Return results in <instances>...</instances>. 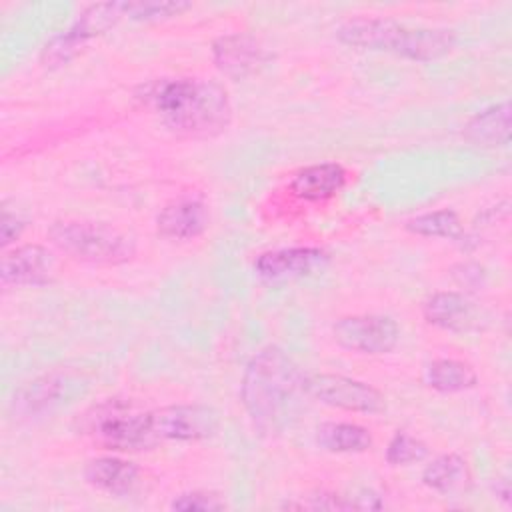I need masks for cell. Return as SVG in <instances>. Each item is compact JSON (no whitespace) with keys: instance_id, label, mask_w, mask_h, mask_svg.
I'll list each match as a JSON object with an SVG mask.
<instances>
[{"instance_id":"1","label":"cell","mask_w":512,"mask_h":512,"mask_svg":"<svg viewBox=\"0 0 512 512\" xmlns=\"http://www.w3.org/2000/svg\"><path fill=\"white\" fill-rule=\"evenodd\" d=\"M174 134L186 138H212L232 122L228 90L206 78H160L136 94Z\"/></svg>"},{"instance_id":"2","label":"cell","mask_w":512,"mask_h":512,"mask_svg":"<svg viewBox=\"0 0 512 512\" xmlns=\"http://www.w3.org/2000/svg\"><path fill=\"white\" fill-rule=\"evenodd\" d=\"M336 38L358 50L386 52L406 60L428 62L454 48V32L446 28L410 26L394 18L356 16L336 28Z\"/></svg>"},{"instance_id":"3","label":"cell","mask_w":512,"mask_h":512,"mask_svg":"<svg viewBox=\"0 0 512 512\" xmlns=\"http://www.w3.org/2000/svg\"><path fill=\"white\" fill-rule=\"evenodd\" d=\"M298 388L302 372L296 362L282 348L266 346L252 356L242 374L240 400L252 422L270 432L288 412Z\"/></svg>"},{"instance_id":"4","label":"cell","mask_w":512,"mask_h":512,"mask_svg":"<svg viewBox=\"0 0 512 512\" xmlns=\"http://www.w3.org/2000/svg\"><path fill=\"white\" fill-rule=\"evenodd\" d=\"M50 242L64 254L90 264H124L134 258L136 242L106 222L56 220L48 228Z\"/></svg>"},{"instance_id":"5","label":"cell","mask_w":512,"mask_h":512,"mask_svg":"<svg viewBox=\"0 0 512 512\" xmlns=\"http://www.w3.org/2000/svg\"><path fill=\"white\" fill-rule=\"evenodd\" d=\"M126 18V2H100L88 6L78 20L50 38L42 50V64L48 68L68 64L96 36L106 34Z\"/></svg>"},{"instance_id":"6","label":"cell","mask_w":512,"mask_h":512,"mask_svg":"<svg viewBox=\"0 0 512 512\" xmlns=\"http://www.w3.org/2000/svg\"><path fill=\"white\" fill-rule=\"evenodd\" d=\"M220 428V414L206 404H176L146 412L150 446L158 442H196L212 438Z\"/></svg>"},{"instance_id":"7","label":"cell","mask_w":512,"mask_h":512,"mask_svg":"<svg viewBox=\"0 0 512 512\" xmlns=\"http://www.w3.org/2000/svg\"><path fill=\"white\" fill-rule=\"evenodd\" d=\"M302 390L332 408L360 414H380L386 410V398L374 386L340 374H302Z\"/></svg>"},{"instance_id":"8","label":"cell","mask_w":512,"mask_h":512,"mask_svg":"<svg viewBox=\"0 0 512 512\" xmlns=\"http://www.w3.org/2000/svg\"><path fill=\"white\" fill-rule=\"evenodd\" d=\"M338 346L358 354H388L400 342V326L390 316L354 314L332 324Z\"/></svg>"},{"instance_id":"9","label":"cell","mask_w":512,"mask_h":512,"mask_svg":"<svg viewBox=\"0 0 512 512\" xmlns=\"http://www.w3.org/2000/svg\"><path fill=\"white\" fill-rule=\"evenodd\" d=\"M422 314L428 324L454 334L478 332L488 324V312L478 302L460 292L432 294L424 302Z\"/></svg>"},{"instance_id":"10","label":"cell","mask_w":512,"mask_h":512,"mask_svg":"<svg viewBox=\"0 0 512 512\" xmlns=\"http://www.w3.org/2000/svg\"><path fill=\"white\" fill-rule=\"evenodd\" d=\"M212 58L222 74L242 80L260 72L270 60V52L256 36L236 32L212 42Z\"/></svg>"},{"instance_id":"11","label":"cell","mask_w":512,"mask_h":512,"mask_svg":"<svg viewBox=\"0 0 512 512\" xmlns=\"http://www.w3.org/2000/svg\"><path fill=\"white\" fill-rule=\"evenodd\" d=\"M54 258L40 244H22L6 250L0 262L2 286H44L52 280Z\"/></svg>"},{"instance_id":"12","label":"cell","mask_w":512,"mask_h":512,"mask_svg":"<svg viewBox=\"0 0 512 512\" xmlns=\"http://www.w3.org/2000/svg\"><path fill=\"white\" fill-rule=\"evenodd\" d=\"M328 264V254L320 248H282L264 252L254 262L256 274L266 282H284L316 274Z\"/></svg>"},{"instance_id":"13","label":"cell","mask_w":512,"mask_h":512,"mask_svg":"<svg viewBox=\"0 0 512 512\" xmlns=\"http://www.w3.org/2000/svg\"><path fill=\"white\" fill-rule=\"evenodd\" d=\"M210 224L208 206L198 198H180L166 204L158 218L156 230L168 240H192L198 238Z\"/></svg>"},{"instance_id":"14","label":"cell","mask_w":512,"mask_h":512,"mask_svg":"<svg viewBox=\"0 0 512 512\" xmlns=\"http://www.w3.org/2000/svg\"><path fill=\"white\" fill-rule=\"evenodd\" d=\"M346 184V170L338 162H320L302 168L290 182L294 196L306 202L328 200Z\"/></svg>"},{"instance_id":"15","label":"cell","mask_w":512,"mask_h":512,"mask_svg":"<svg viewBox=\"0 0 512 512\" xmlns=\"http://www.w3.org/2000/svg\"><path fill=\"white\" fill-rule=\"evenodd\" d=\"M140 470L134 462L116 456L94 458L84 468V478L96 490L112 496H126L138 484Z\"/></svg>"},{"instance_id":"16","label":"cell","mask_w":512,"mask_h":512,"mask_svg":"<svg viewBox=\"0 0 512 512\" xmlns=\"http://www.w3.org/2000/svg\"><path fill=\"white\" fill-rule=\"evenodd\" d=\"M70 388H72V382L66 374H46L28 382L24 388H20L12 404L18 414L34 416L62 402L60 398H66Z\"/></svg>"},{"instance_id":"17","label":"cell","mask_w":512,"mask_h":512,"mask_svg":"<svg viewBox=\"0 0 512 512\" xmlns=\"http://www.w3.org/2000/svg\"><path fill=\"white\" fill-rule=\"evenodd\" d=\"M464 138L480 148H500L510 142V104L500 102L468 120Z\"/></svg>"},{"instance_id":"18","label":"cell","mask_w":512,"mask_h":512,"mask_svg":"<svg viewBox=\"0 0 512 512\" xmlns=\"http://www.w3.org/2000/svg\"><path fill=\"white\" fill-rule=\"evenodd\" d=\"M316 444L332 454H358L372 446V434L360 424L324 422L316 428Z\"/></svg>"},{"instance_id":"19","label":"cell","mask_w":512,"mask_h":512,"mask_svg":"<svg viewBox=\"0 0 512 512\" xmlns=\"http://www.w3.org/2000/svg\"><path fill=\"white\" fill-rule=\"evenodd\" d=\"M422 482L440 494H456L468 488L470 468L462 456L442 454L422 470Z\"/></svg>"},{"instance_id":"20","label":"cell","mask_w":512,"mask_h":512,"mask_svg":"<svg viewBox=\"0 0 512 512\" xmlns=\"http://www.w3.org/2000/svg\"><path fill=\"white\" fill-rule=\"evenodd\" d=\"M424 382L428 388L442 392V394H456L470 390L478 384L476 370L462 360L440 358L428 364L424 372Z\"/></svg>"},{"instance_id":"21","label":"cell","mask_w":512,"mask_h":512,"mask_svg":"<svg viewBox=\"0 0 512 512\" xmlns=\"http://www.w3.org/2000/svg\"><path fill=\"white\" fill-rule=\"evenodd\" d=\"M406 228L412 234L426 236V238H450V240H460L464 234L462 220L454 210H434L420 214L412 220L406 222Z\"/></svg>"},{"instance_id":"22","label":"cell","mask_w":512,"mask_h":512,"mask_svg":"<svg viewBox=\"0 0 512 512\" xmlns=\"http://www.w3.org/2000/svg\"><path fill=\"white\" fill-rule=\"evenodd\" d=\"M428 454V446L418 440L416 436H410L408 432H396L386 448V460L392 466H406L424 460Z\"/></svg>"},{"instance_id":"23","label":"cell","mask_w":512,"mask_h":512,"mask_svg":"<svg viewBox=\"0 0 512 512\" xmlns=\"http://www.w3.org/2000/svg\"><path fill=\"white\" fill-rule=\"evenodd\" d=\"M188 8H192V4L190 2H182V0H170V2H154V0L126 2V18L140 20V22L164 20V18L180 16Z\"/></svg>"},{"instance_id":"24","label":"cell","mask_w":512,"mask_h":512,"mask_svg":"<svg viewBox=\"0 0 512 512\" xmlns=\"http://www.w3.org/2000/svg\"><path fill=\"white\" fill-rule=\"evenodd\" d=\"M172 510H182V512H212V510H224L226 504L220 500L218 494L212 492H184L172 500Z\"/></svg>"},{"instance_id":"25","label":"cell","mask_w":512,"mask_h":512,"mask_svg":"<svg viewBox=\"0 0 512 512\" xmlns=\"http://www.w3.org/2000/svg\"><path fill=\"white\" fill-rule=\"evenodd\" d=\"M24 230V220L20 216H16V212H10L8 206L2 208V222H0V238H2V246H8L10 242H14L20 232Z\"/></svg>"}]
</instances>
